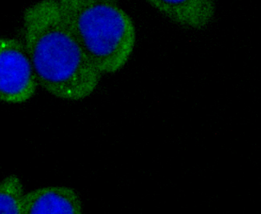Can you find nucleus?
<instances>
[{
  "instance_id": "5",
  "label": "nucleus",
  "mask_w": 261,
  "mask_h": 214,
  "mask_svg": "<svg viewBox=\"0 0 261 214\" xmlns=\"http://www.w3.org/2000/svg\"><path fill=\"white\" fill-rule=\"evenodd\" d=\"M175 24L191 30H203L217 12L216 0H145Z\"/></svg>"
},
{
  "instance_id": "3",
  "label": "nucleus",
  "mask_w": 261,
  "mask_h": 214,
  "mask_svg": "<svg viewBox=\"0 0 261 214\" xmlns=\"http://www.w3.org/2000/svg\"><path fill=\"white\" fill-rule=\"evenodd\" d=\"M38 86L23 43L0 36V102L11 105L27 103L35 96Z\"/></svg>"
},
{
  "instance_id": "7",
  "label": "nucleus",
  "mask_w": 261,
  "mask_h": 214,
  "mask_svg": "<svg viewBox=\"0 0 261 214\" xmlns=\"http://www.w3.org/2000/svg\"><path fill=\"white\" fill-rule=\"evenodd\" d=\"M114 1H116V0H114Z\"/></svg>"
},
{
  "instance_id": "4",
  "label": "nucleus",
  "mask_w": 261,
  "mask_h": 214,
  "mask_svg": "<svg viewBox=\"0 0 261 214\" xmlns=\"http://www.w3.org/2000/svg\"><path fill=\"white\" fill-rule=\"evenodd\" d=\"M84 205L75 190L50 186L25 194L21 214H81Z\"/></svg>"
},
{
  "instance_id": "1",
  "label": "nucleus",
  "mask_w": 261,
  "mask_h": 214,
  "mask_svg": "<svg viewBox=\"0 0 261 214\" xmlns=\"http://www.w3.org/2000/svg\"><path fill=\"white\" fill-rule=\"evenodd\" d=\"M23 44L38 84L53 97L79 102L100 82L96 70L67 25L58 0H40L22 16Z\"/></svg>"
},
{
  "instance_id": "2",
  "label": "nucleus",
  "mask_w": 261,
  "mask_h": 214,
  "mask_svg": "<svg viewBox=\"0 0 261 214\" xmlns=\"http://www.w3.org/2000/svg\"><path fill=\"white\" fill-rule=\"evenodd\" d=\"M64 19L101 75L125 67L134 51L132 17L114 0H58Z\"/></svg>"
},
{
  "instance_id": "6",
  "label": "nucleus",
  "mask_w": 261,
  "mask_h": 214,
  "mask_svg": "<svg viewBox=\"0 0 261 214\" xmlns=\"http://www.w3.org/2000/svg\"><path fill=\"white\" fill-rule=\"evenodd\" d=\"M26 193L19 176L11 174L0 181V213L21 214Z\"/></svg>"
}]
</instances>
